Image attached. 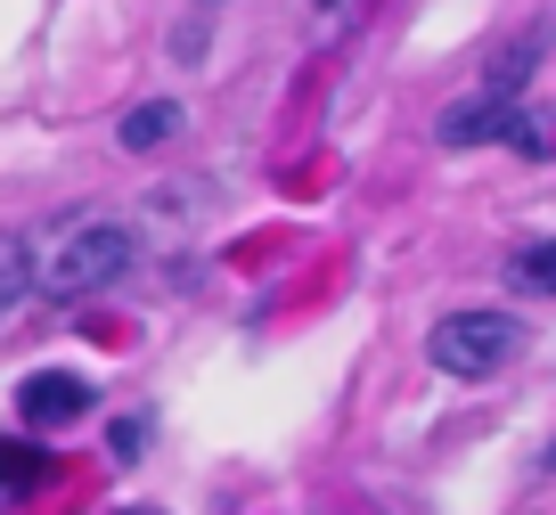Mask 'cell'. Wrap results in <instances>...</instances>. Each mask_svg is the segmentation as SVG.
Here are the masks:
<instances>
[{
    "instance_id": "obj_1",
    "label": "cell",
    "mask_w": 556,
    "mask_h": 515,
    "mask_svg": "<svg viewBox=\"0 0 556 515\" xmlns=\"http://www.w3.org/2000/svg\"><path fill=\"white\" fill-rule=\"evenodd\" d=\"M434 131H442V148H491V139H507L516 155H556V115H532L523 90L491 83V74H483V90L442 106Z\"/></svg>"
},
{
    "instance_id": "obj_5",
    "label": "cell",
    "mask_w": 556,
    "mask_h": 515,
    "mask_svg": "<svg viewBox=\"0 0 556 515\" xmlns=\"http://www.w3.org/2000/svg\"><path fill=\"white\" fill-rule=\"evenodd\" d=\"M34 294H41V262H34V246H25L17 229H0V327L17 319Z\"/></svg>"
},
{
    "instance_id": "obj_6",
    "label": "cell",
    "mask_w": 556,
    "mask_h": 515,
    "mask_svg": "<svg viewBox=\"0 0 556 515\" xmlns=\"http://www.w3.org/2000/svg\"><path fill=\"white\" fill-rule=\"evenodd\" d=\"M180 131V106L173 99H148V106H131V115H123V148H131V155H148V148H164V139H173Z\"/></svg>"
},
{
    "instance_id": "obj_9",
    "label": "cell",
    "mask_w": 556,
    "mask_h": 515,
    "mask_svg": "<svg viewBox=\"0 0 556 515\" xmlns=\"http://www.w3.org/2000/svg\"><path fill=\"white\" fill-rule=\"evenodd\" d=\"M115 515H156V507H115Z\"/></svg>"
},
{
    "instance_id": "obj_10",
    "label": "cell",
    "mask_w": 556,
    "mask_h": 515,
    "mask_svg": "<svg viewBox=\"0 0 556 515\" xmlns=\"http://www.w3.org/2000/svg\"><path fill=\"white\" fill-rule=\"evenodd\" d=\"M548 475H556V450H548Z\"/></svg>"
},
{
    "instance_id": "obj_2",
    "label": "cell",
    "mask_w": 556,
    "mask_h": 515,
    "mask_svg": "<svg viewBox=\"0 0 556 515\" xmlns=\"http://www.w3.org/2000/svg\"><path fill=\"white\" fill-rule=\"evenodd\" d=\"M131 262H139V246H131L123 222H74L58 238V254L41 262V294L50 303H83V294H106Z\"/></svg>"
},
{
    "instance_id": "obj_7",
    "label": "cell",
    "mask_w": 556,
    "mask_h": 515,
    "mask_svg": "<svg viewBox=\"0 0 556 515\" xmlns=\"http://www.w3.org/2000/svg\"><path fill=\"white\" fill-rule=\"evenodd\" d=\"M50 482V459L34 442H0V491H41Z\"/></svg>"
},
{
    "instance_id": "obj_4",
    "label": "cell",
    "mask_w": 556,
    "mask_h": 515,
    "mask_svg": "<svg viewBox=\"0 0 556 515\" xmlns=\"http://www.w3.org/2000/svg\"><path fill=\"white\" fill-rule=\"evenodd\" d=\"M90 401H99V393H90V377H74V368H41V377H25L17 417H25V426H74Z\"/></svg>"
},
{
    "instance_id": "obj_8",
    "label": "cell",
    "mask_w": 556,
    "mask_h": 515,
    "mask_svg": "<svg viewBox=\"0 0 556 515\" xmlns=\"http://www.w3.org/2000/svg\"><path fill=\"white\" fill-rule=\"evenodd\" d=\"M507 278H516L523 294H556V238H540V246H523L516 262H507Z\"/></svg>"
},
{
    "instance_id": "obj_3",
    "label": "cell",
    "mask_w": 556,
    "mask_h": 515,
    "mask_svg": "<svg viewBox=\"0 0 556 515\" xmlns=\"http://www.w3.org/2000/svg\"><path fill=\"white\" fill-rule=\"evenodd\" d=\"M426 352H434L442 377L483 385V377H500V368L523 352V319H516V311H451V319H434Z\"/></svg>"
}]
</instances>
